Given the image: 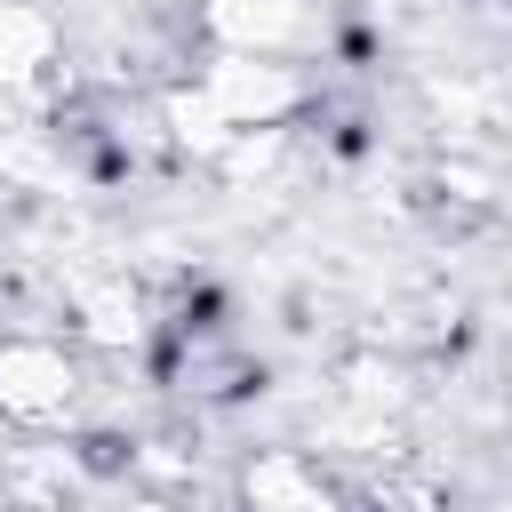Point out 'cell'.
Instances as JSON below:
<instances>
[{
  "label": "cell",
  "mask_w": 512,
  "mask_h": 512,
  "mask_svg": "<svg viewBox=\"0 0 512 512\" xmlns=\"http://www.w3.org/2000/svg\"><path fill=\"white\" fill-rule=\"evenodd\" d=\"M248 512H336V496H328V480H320L312 456L264 448L248 464Z\"/></svg>",
  "instance_id": "obj_5"
},
{
  "label": "cell",
  "mask_w": 512,
  "mask_h": 512,
  "mask_svg": "<svg viewBox=\"0 0 512 512\" xmlns=\"http://www.w3.org/2000/svg\"><path fill=\"white\" fill-rule=\"evenodd\" d=\"M216 56H288L304 40V0H200Z\"/></svg>",
  "instance_id": "obj_3"
},
{
  "label": "cell",
  "mask_w": 512,
  "mask_h": 512,
  "mask_svg": "<svg viewBox=\"0 0 512 512\" xmlns=\"http://www.w3.org/2000/svg\"><path fill=\"white\" fill-rule=\"evenodd\" d=\"M64 72V24L40 0H0V88L32 96Z\"/></svg>",
  "instance_id": "obj_4"
},
{
  "label": "cell",
  "mask_w": 512,
  "mask_h": 512,
  "mask_svg": "<svg viewBox=\"0 0 512 512\" xmlns=\"http://www.w3.org/2000/svg\"><path fill=\"white\" fill-rule=\"evenodd\" d=\"M80 408V360L56 336H0V416L48 432Z\"/></svg>",
  "instance_id": "obj_2"
},
{
  "label": "cell",
  "mask_w": 512,
  "mask_h": 512,
  "mask_svg": "<svg viewBox=\"0 0 512 512\" xmlns=\"http://www.w3.org/2000/svg\"><path fill=\"white\" fill-rule=\"evenodd\" d=\"M80 312H88L96 336H136V296H128V288H88Z\"/></svg>",
  "instance_id": "obj_6"
},
{
  "label": "cell",
  "mask_w": 512,
  "mask_h": 512,
  "mask_svg": "<svg viewBox=\"0 0 512 512\" xmlns=\"http://www.w3.org/2000/svg\"><path fill=\"white\" fill-rule=\"evenodd\" d=\"M192 88H200V104L224 120V136L288 128V120L312 104V88H304V72H296L288 56H208V72H200Z\"/></svg>",
  "instance_id": "obj_1"
}]
</instances>
